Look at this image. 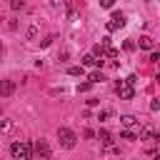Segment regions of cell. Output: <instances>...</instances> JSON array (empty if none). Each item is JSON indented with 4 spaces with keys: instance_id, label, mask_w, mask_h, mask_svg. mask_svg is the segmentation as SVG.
Here are the masks:
<instances>
[{
    "instance_id": "1",
    "label": "cell",
    "mask_w": 160,
    "mask_h": 160,
    "mask_svg": "<svg viewBox=\"0 0 160 160\" xmlns=\"http://www.w3.org/2000/svg\"><path fill=\"white\" fill-rule=\"evenodd\" d=\"M58 140H60V145H62L65 150H72L75 142H78V135H75L70 128H58Z\"/></svg>"
},
{
    "instance_id": "2",
    "label": "cell",
    "mask_w": 160,
    "mask_h": 160,
    "mask_svg": "<svg viewBox=\"0 0 160 160\" xmlns=\"http://www.w3.org/2000/svg\"><path fill=\"white\" fill-rule=\"evenodd\" d=\"M115 92H118V98H120V100H132L135 88H132V85H128L125 80H120V82H115Z\"/></svg>"
},
{
    "instance_id": "3",
    "label": "cell",
    "mask_w": 160,
    "mask_h": 160,
    "mask_svg": "<svg viewBox=\"0 0 160 160\" xmlns=\"http://www.w3.org/2000/svg\"><path fill=\"white\" fill-rule=\"evenodd\" d=\"M32 152H38V155H40L42 160H48V158L52 155V150H50V145H48V140H42V138H40V140H38V142L32 145Z\"/></svg>"
},
{
    "instance_id": "4",
    "label": "cell",
    "mask_w": 160,
    "mask_h": 160,
    "mask_svg": "<svg viewBox=\"0 0 160 160\" xmlns=\"http://www.w3.org/2000/svg\"><path fill=\"white\" fill-rule=\"evenodd\" d=\"M125 25V15L122 12H112V18H110V22H108V30L112 32V30H120Z\"/></svg>"
},
{
    "instance_id": "5",
    "label": "cell",
    "mask_w": 160,
    "mask_h": 160,
    "mask_svg": "<svg viewBox=\"0 0 160 160\" xmlns=\"http://www.w3.org/2000/svg\"><path fill=\"white\" fill-rule=\"evenodd\" d=\"M15 92V82L12 80H0V98H10Z\"/></svg>"
},
{
    "instance_id": "6",
    "label": "cell",
    "mask_w": 160,
    "mask_h": 160,
    "mask_svg": "<svg viewBox=\"0 0 160 160\" xmlns=\"http://www.w3.org/2000/svg\"><path fill=\"white\" fill-rule=\"evenodd\" d=\"M22 142V160H32V142L30 140H20Z\"/></svg>"
},
{
    "instance_id": "7",
    "label": "cell",
    "mask_w": 160,
    "mask_h": 160,
    "mask_svg": "<svg viewBox=\"0 0 160 160\" xmlns=\"http://www.w3.org/2000/svg\"><path fill=\"white\" fill-rule=\"evenodd\" d=\"M10 155H12L15 160H22V142H12V145H10Z\"/></svg>"
},
{
    "instance_id": "8",
    "label": "cell",
    "mask_w": 160,
    "mask_h": 160,
    "mask_svg": "<svg viewBox=\"0 0 160 160\" xmlns=\"http://www.w3.org/2000/svg\"><path fill=\"white\" fill-rule=\"evenodd\" d=\"M140 48H142V50H152V48H155V40H152L150 35H142V38H140Z\"/></svg>"
},
{
    "instance_id": "9",
    "label": "cell",
    "mask_w": 160,
    "mask_h": 160,
    "mask_svg": "<svg viewBox=\"0 0 160 160\" xmlns=\"http://www.w3.org/2000/svg\"><path fill=\"white\" fill-rule=\"evenodd\" d=\"M120 122H122L125 128H138V118H135V115H122Z\"/></svg>"
},
{
    "instance_id": "10",
    "label": "cell",
    "mask_w": 160,
    "mask_h": 160,
    "mask_svg": "<svg viewBox=\"0 0 160 160\" xmlns=\"http://www.w3.org/2000/svg\"><path fill=\"white\" fill-rule=\"evenodd\" d=\"M82 65H88V68H100L102 60H95L92 55H85V58H82Z\"/></svg>"
},
{
    "instance_id": "11",
    "label": "cell",
    "mask_w": 160,
    "mask_h": 160,
    "mask_svg": "<svg viewBox=\"0 0 160 160\" xmlns=\"http://www.w3.org/2000/svg\"><path fill=\"white\" fill-rule=\"evenodd\" d=\"M90 55H92L95 60H102V55H105V48L98 42V45H92V52H90Z\"/></svg>"
},
{
    "instance_id": "12",
    "label": "cell",
    "mask_w": 160,
    "mask_h": 160,
    "mask_svg": "<svg viewBox=\"0 0 160 160\" xmlns=\"http://www.w3.org/2000/svg\"><path fill=\"white\" fill-rule=\"evenodd\" d=\"M102 80H105V75H102L100 70H95V72H90V78H88V82H90V85H92V82H102Z\"/></svg>"
},
{
    "instance_id": "13",
    "label": "cell",
    "mask_w": 160,
    "mask_h": 160,
    "mask_svg": "<svg viewBox=\"0 0 160 160\" xmlns=\"http://www.w3.org/2000/svg\"><path fill=\"white\" fill-rule=\"evenodd\" d=\"M120 138H122V140H130V142H132V140L138 138V132H135V130H122V132H120Z\"/></svg>"
},
{
    "instance_id": "14",
    "label": "cell",
    "mask_w": 160,
    "mask_h": 160,
    "mask_svg": "<svg viewBox=\"0 0 160 160\" xmlns=\"http://www.w3.org/2000/svg\"><path fill=\"white\" fill-rule=\"evenodd\" d=\"M35 35H38V28H35V25H30V28L25 30V38H28V40H32Z\"/></svg>"
},
{
    "instance_id": "15",
    "label": "cell",
    "mask_w": 160,
    "mask_h": 160,
    "mask_svg": "<svg viewBox=\"0 0 160 160\" xmlns=\"http://www.w3.org/2000/svg\"><path fill=\"white\" fill-rule=\"evenodd\" d=\"M10 8H12V10H22V8H25V2H22V0H12V2H10Z\"/></svg>"
},
{
    "instance_id": "16",
    "label": "cell",
    "mask_w": 160,
    "mask_h": 160,
    "mask_svg": "<svg viewBox=\"0 0 160 160\" xmlns=\"http://www.w3.org/2000/svg\"><path fill=\"white\" fill-rule=\"evenodd\" d=\"M68 75H72V78L82 75V65H80V68H70V70H68Z\"/></svg>"
},
{
    "instance_id": "17",
    "label": "cell",
    "mask_w": 160,
    "mask_h": 160,
    "mask_svg": "<svg viewBox=\"0 0 160 160\" xmlns=\"http://www.w3.org/2000/svg\"><path fill=\"white\" fill-rule=\"evenodd\" d=\"M105 55H108V58H118V50H115V48H108Z\"/></svg>"
},
{
    "instance_id": "18",
    "label": "cell",
    "mask_w": 160,
    "mask_h": 160,
    "mask_svg": "<svg viewBox=\"0 0 160 160\" xmlns=\"http://www.w3.org/2000/svg\"><path fill=\"white\" fill-rule=\"evenodd\" d=\"M52 40H55V38H52V35H50V38H45V40H42V42H40V45H42V48H48V45H50V42H52Z\"/></svg>"
},
{
    "instance_id": "19",
    "label": "cell",
    "mask_w": 160,
    "mask_h": 160,
    "mask_svg": "<svg viewBox=\"0 0 160 160\" xmlns=\"http://www.w3.org/2000/svg\"><path fill=\"white\" fill-rule=\"evenodd\" d=\"M158 60H160V55H158V52L152 50V52H150V62H158Z\"/></svg>"
},
{
    "instance_id": "20",
    "label": "cell",
    "mask_w": 160,
    "mask_h": 160,
    "mask_svg": "<svg viewBox=\"0 0 160 160\" xmlns=\"http://www.w3.org/2000/svg\"><path fill=\"white\" fill-rule=\"evenodd\" d=\"M78 90H80V92H85V90H90V82H82V85H78Z\"/></svg>"
},
{
    "instance_id": "21",
    "label": "cell",
    "mask_w": 160,
    "mask_h": 160,
    "mask_svg": "<svg viewBox=\"0 0 160 160\" xmlns=\"http://www.w3.org/2000/svg\"><path fill=\"white\" fill-rule=\"evenodd\" d=\"M158 108H160V100H152V102H150V110H152V112H155V110H158Z\"/></svg>"
},
{
    "instance_id": "22",
    "label": "cell",
    "mask_w": 160,
    "mask_h": 160,
    "mask_svg": "<svg viewBox=\"0 0 160 160\" xmlns=\"http://www.w3.org/2000/svg\"><path fill=\"white\" fill-rule=\"evenodd\" d=\"M105 118H110V110H102V112L98 115V120H105Z\"/></svg>"
},
{
    "instance_id": "23",
    "label": "cell",
    "mask_w": 160,
    "mask_h": 160,
    "mask_svg": "<svg viewBox=\"0 0 160 160\" xmlns=\"http://www.w3.org/2000/svg\"><path fill=\"white\" fill-rule=\"evenodd\" d=\"M82 135H85V138H95V132H92L90 128H85V130H82Z\"/></svg>"
}]
</instances>
